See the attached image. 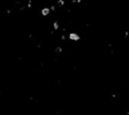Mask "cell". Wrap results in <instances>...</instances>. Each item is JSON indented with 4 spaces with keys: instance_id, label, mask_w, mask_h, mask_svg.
Returning a JSON list of instances; mask_svg holds the SVG:
<instances>
[{
    "instance_id": "1",
    "label": "cell",
    "mask_w": 129,
    "mask_h": 115,
    "mask_svg": "<svg viewBox=\"0 0 129 115\" xmlns=\"http://www.w3.org/2000/svg\"><path fill=\"white\" fill-rule=\"evenodd\" d=\"M68 37H69V40L70 41H75V42H77L81 40V36H79V34L77 33H69V35H68Z\"/></svg>"
},
{
    "instance_id": "10",
    "label": "cell",
    "mask_w": 129,
    "mask_h": 115,
    "mask_svg": "<svg viewBox=\"0 0 129 115\" xmlns=\"http://www.w3.org/2000/svg\"><path fill=\"white\" fill-rule=\"evenodd\" d=\"M7 14H8V15H10V14H11V10H10V9H8V10H7Z\"/></svg>"
},
{
    "instance_id": "2",
    "label": "cell",
    "mask_w": 129,
    "mask_h": 115,
    "mask_svg": "<svg viewBox=\"0 0 129 115\" xmlns=\"http://www.w3.org/2000/svg\"><path fill=\"white\" fill-rule=\"evenodd\" d=\"M50 8L49 7H43L42 9H41V15L42 16H44V17H47V16L50 15Z\"/></svg>"
},
{
    "instance_id": "3",
    "label": "cell",
    "mask_w": 129,
    "mask_h": 115,
    "mask_svg": "<svg viewBox=\"0 0 129 115\" xmlns=\"http://www.w3.org/2000/svg\"><path fill=\"white\" fill-rule=\"evenodd\" d=\"M57 4H58L59 7H62V6H65L66 2H65V0H58V1H57Z\"/></svg>"
},
{
    "instance_id": "6",
    "label": "cell",
    "mask_w": 129,
    "mask_h": 115,
    "mask_svg": "<svg viewBox=\"0 0 129 115\" xmlns=\"http://www.w3.org/2000/svg\"><path fill=\"white\" fill-rule=\"evenodd\" d=\"M50 10H52V11H54L55 10V6H53V5H52V6H50Z\"/></svg>"
},
{
    "instance_id": "4",
    "label": "cell",
    "mask_w": 129,
    "mask_h": 115,
    "mask_svg": "<svg viewBox=\"0 0 129 115\" xmlns=\"http://www.w3.org/2000/svg\"><path fill=\"white\" fill-rule=\"evenodd\" d=\"M53 30H59V23H58V22H54V23H53Z\"/></svg>"
},
{
    "instance_id": "7",
    "label": "cell",
    "mask_w": 129,
    "mask_h": 115,
    "mask_svg": "<svg viewBox=\"0 0 129 115\" xmlns=\"http://www.w3.org/2000/svg\"><path fill=\"white\" fill-rule=\"evenodd\" d=\"M27 7H28V8H32V1H31V0L28 1V2H27Z\"/></svg>"
},
{
    "instance_id": "9",
    "label": "cell",
    "mask_w": 129,
    "mask_h": 115,
    "mask_svg": "<svg viewBox=\"0 0 129 115\" xmlns=\"http://www.w3.org/2000/svg\"><path fill=\"white\" fill-rule=\"evenodd\" d=\"M128 35H129V33H128V32H125V37H126V38L128 37Z\"/></svg>"
},
{
    "instance_id": "5",
    "label": "cell",
    "mask_w": 129,
    "mask_h": 115,
    "mask_svg": "<svg viewBox=\"0 0 129 115\" xmlns=\"http://www.w3.org/2000/svg\"><path fill=\"white\" fill-rule=\"evenodd\" d=\"M61 52H62V48H60V46H57V48H55V53H57V54H60Z\"/></svg>"
},
{
    "instance_id": "8",
    "label": "cell",
    "mask_w": 129,
    "mask_h": 115,
    "mask_svg": "<svg viewBox=\"0 0 129 115\" xmlns=\"http://www.w3.org/2000/svg\"><path fill=\"white\" fill-rule=\"evenodd\" d=\"M61 40H62V41H65V40H66V35H65V34H62V35H61Z\"/></svg>"
}]
</instances>
